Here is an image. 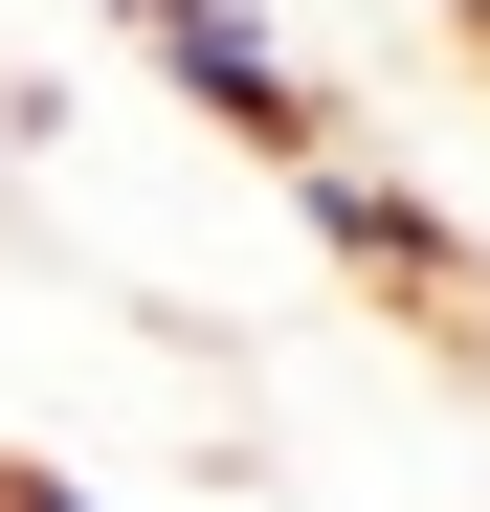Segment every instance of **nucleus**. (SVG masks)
<instances>
[{"label": "nucleus", "mask_w": 490, "mask_h": 512, "mask_svg": "<svg viewBox=\"0 0 490 512\" xmlns=\"http://www.w3.org/2000/svg\"><path fill=\"white\" fill-rule=\"evenodd\" d=\"M90 23L156 67V90H179L223 156H268V179H290V156H335L357 134V90H335V67H312L290 23H268V0H90Z\"/></svg>", "instance_id": "nucleus-1"}, {"label": "nucleus", "mask_w": 490, "mask_h": 512, "mask_svg": "<svg viewBox=\"0 0 490 512\" xmlns=\"http://www.w3.org/2000/svg\"><path fill=\"white\" fill-rule=\"evenodd\" d=\"M446 334H468V357H490V223L446 245Z\"/></svg>", "instance_id": "nucleus-3"}, {"label": "nucleus", "mask_w": 490, "mask_h": 512, "mask_svg": "<svg viewBox=\"0 0 490 512\" xmlns=\"http://www.w3.org/2000/svg\"><path fill=\"white\" fill-rule=\"evenodd\" d=\"M424 23H468V45H490V0H424Z\"/></svg>", "instance_id": "nucleus-4"}, {"label": "nucleus", "mask_w": 490, "mask_h": 512, "mask_svg": "<svg viewBox=\"0 0 490 512\" xmlns=\"http://www.w3.org/2000/svg\"><path fill=\"white\" fill-rule=\"evenodd\" d=\"M290 223L335 245V268H357L379 312H424V334H446V245H468V223H446L424 179H401L379 134H335V156H290Z\"/></svg>", "instance_id": "nucleus-2"}]
</instances>
